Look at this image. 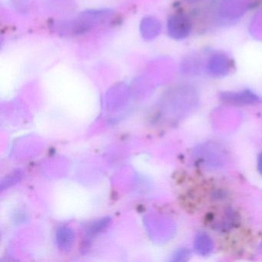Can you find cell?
Segmentation results:
<instances>
[{
  "mask_svg": "<svg viewBox=\"0 0 262 262\" xmlns=\"http://www.w3.org/2000/svg\"><path fill=\"white\" fill-rule=\"evenodd\" d=\"M194 251L202 256L211 254L213 250V242L208 234L205 232H199L194 241Z\"/></svg>",
  "mask_w": 262,
  "mask_h": 262,
  "instance_id": "6da1fadb",
  "label": "cell"
},
{
  "mask_svg": "<svg viewBox=\"0 0 262 262\" xmlns=\"http://www.w3.org/2000/svg\"><path fill=\"white\" fill-rule=\"evenodd\" d=\"M224 99L228 102L235 104H251L254 103L259 100L257 96H254L249 92L237 93V94L225 95Z\"/></svg>",
  "mask_w": 262,
  "mask_h": 262,
  "instance_id": "3957f363",
  "label": "cell"
},
{
  "mask_svg": "<svg viewBox=\"0 0 262 262\" xmlns=\"http://www.w3.org/2000/svg\"><path fill=\"white\" fill-rule=\"evenodd\" d=\"M74 240V234L70 228L62 227L56 233V241L58 246L62 250L68 251L71 248Z\"/></svg>",
  "mask_w": 262,
  "mask_h": 262,
  "instance_id": "7a4b0ae2",
  "label": "cell"
},
{
  "mask_svg": "<svg viewBox=\"0 0 262 262\" xmlns=\"http://www.w3.org/2000/svg\"><path fill=\"white\" fill-rule=\"evenodd\" d=\"M257 168H258L259 171L262 176V152L260 153L258 157V161H257Z\"/></svg>",
  "mask_w": 262,
  "mask_h": 262,
  "instance_id": "8992f818",
  "label": "cell"
},
{
  "mask_svg": "<svg viewBox=\"0 0 262 262\" xmlns=\"http://www.w3.org/2000/svg\"><path fill=\"white\" fill-rule=\"evenodd\" d=\"M110 221L111 220H110V217H105V219H102V220L95 222L89 229V234L95 235V234H97L98 233L102 232V230L105 229V228L108 226Z\"/></svg>",
  "mask_w": 262,
  "mask_h": 262,
  "instance_id": "277c9868",
  "label": "cell"
},
{
  "mask_svg": "<svg viewBox=\"0 0 262 262\" xmlns=\"http://www.w3.org/2000/svg\"><path fill=\"white\" fill-rule=\"evenodd\" d=\"M190 252L188 250L181 249L174 254L173 260H177V261H184V260H188Z\"/></svg>",
  "mask_w": 262,
  "mask_h": 262,
  "instance_id": "5b68a950",
  "label": "cell"
}]
</instances>
